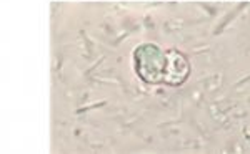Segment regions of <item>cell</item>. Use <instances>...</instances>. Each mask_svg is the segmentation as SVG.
<instances>
[{"instance_id":"cell-1","label":"cell","mask_w":250,"mask_h":154,"mask_svg":"<svg viewBox=\"0 0 250 154\" xmlns=\"http://www.w3.org/2000/svg\"><path fill=\"white\" fill-rule=\"evenodd\" d=\"M135 70L145 82L177 85L187 78L188 65L180 55L164 53L154 45H144L135 50Z\"/></svg>"}]
</instances>
